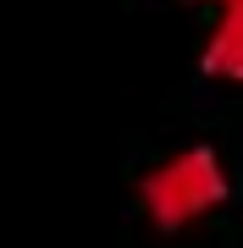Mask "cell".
Masks as SVG:
<instances>
[{
  "mask_svg": "<svg viewBox=\"0 0 243 248\" xmlns=\"http://www.w3.org/2000/svg\"><path fill=\"white\" fill-rule=\"evenodd\" d=\"M227 193H232V177H227L221 155L210 143H188V149L166 155L138 182V204H144L155 232H182V226L205 221L210 210L227 204Z\"/></svg>",
  "mask_w": 243,
  "mask_h": 248,
  "instance_id": "6da1fadb",
  "label": "cell"
},
{
  "mask_svg": "<svg viewBox=\"0 0 243 248\" xmlns=\"http://www.w3.org/2000/svg\"><path fill=\"white\" fill-rule=\"evenodd\" d=\"M199 66H205L210 78L243 89V0L221 6V22L210 28V45H205V55H199Z\"/></svg>",
  "mask_w": 243,
  "mask_h": 248,
  "instance_id": "7a4b0ae2",
  "label": "cell"
},
{
  "mask_svg": "<svg viewBox=\"0 0 243 248\" xmlns=\"http://www.w3.org/2000/svg\"><path fill=\"white\" fill-rule=\"evenodd\" d=\"M188 6H216L221 11V6H232V0H188Z\"/></svg>",
  "mask_w": 243,
  "mask_h": 248,
  "instance_id": "3957f363",
  "label": "cell"
}]
</instances>
